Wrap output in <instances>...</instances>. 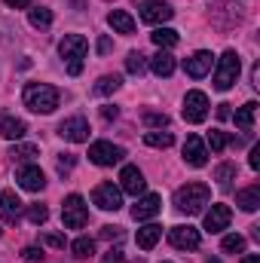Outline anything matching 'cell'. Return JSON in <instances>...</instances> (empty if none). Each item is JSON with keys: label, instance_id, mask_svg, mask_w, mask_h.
I'll return each mask as SVG.
<instances>
[{"label": "cell", "instance_id": "25", "mask_svg": "<svg viewBox=\"0 0 260 263\" xmlns=\"http://www.w3.org/2000/svg\"><path fill=\"white\" fill-rule=\"evenodd\" d=\"M254 110H257L254 101H248V104H242V107L236 110V126L242 132H251V126H254Z\"/></svg>", "mask_w": 260, "mask_h": 263}, {"label": "cell", "instance_id": "44", "mask_svg": "<svg viewBox=\"0 0 260 263\" xmlns=\"http://www.w3.org/2000/svg\"><path fill=\"white\" fill-rule=\"evenodd\" d=\"M248 165H251L254 172L260 168V147H254V150H251V159H248Z\"/></svg>", "mask_w": 260, "mask_h": 263}, {"label": "cell", "instance_id": "16", "mask_svg": "<svg viewBox=\"0 0 260 263\" xmlns=\"http://www.w3.org/2000/svg\"><path fill=\"white\" fill-rule=\"evenodd\" d=\"M230 220H233L230 205H211V211L205 214V230L208 233H224L230 227Z\"/></svg>", "mask_w": 260, "mask_h": 263}, {"label": "cell", "instance_id": "15", "mask_svg": "<svg viewBox=\"0 0 260 263\" xmlns=\"http://www.w3.org/2000/svg\"><path fill=\"white\" fill-rule=\"evenodd\" d=\"M211 65H214V55H211V52H205V49H199V52H193V55L184 62V70H187V77L202 80V77L211 70Z\"/></svg>", "mask_w": 260, "mask_h": 263}, {"label": "cell", "instance_id": "8", "mask_svg": "<svg viewBox=\"0 0 260 263\" xmlns=\"http://www.w3.org/2000/svg\"><path fill=\"white\" fill-rule=\"evenodd\" d=\"M184 120L187 123H202L205 117H208V95L205 92H199V89H193V92H187L184 95Z\"/></svg>", "mask_w": 260, "mask_h": 263}, {"label": "cell", "instance_id": "22", "mask_svg": "<svg viewBox=\"0 0 260 263\" xmlns=\"http://www.w3.org/2000/svg\"><path fill=\"white\" fill-rule=\"evenodd\" d=\"M159 236H162V227H156V223H147V227H141V230H138L135 242H138V248L150 251V248H153V245L159 242Z\"/></svg>", "mask_w": 260, "mask_h": 263}, {"label": "cell", "instance_id": "36", "mask_svg": "<svg viewBox=\"0 0 260 263\" xmlns=\"http://www.w3.org/2000/svg\"><path fill=\"white\" fill-rule=\"evenodd\" d=\"M28 220L31 223H46L49 220V208L46 205H31L28 208Z\"/></svg>", "mask_w": 260, "mask_h": 263}, {"label": "cell", "instance_id": "7", "mask_svg": "<svg viewBox=\"0 0 260 263\" xmlns=\"http://www.w3.org/2000/svg\"><path fill=\"white\" fill-rule=\"evenodd\" d=\"M169 242H172L178 251H196L199 242H202V236H199V230L190 227V223H178V227L169 230Z\"/></svg>", "mask_w": 260, "mask_h": 263}, {"label": "cell", "instance_id": "11", "mask_svg": "<svg viewBox=\"0 0 260 263\" xmlns=\"http://www.w3.org/2000/svg\"><path fill=\"white\" fill-rule=\"evenodd\" d=\"M59 135L70 141V144H83V141H89V123H86V117H67L59 123Z\"/></svg>", "mask_w": 260, "mask_h": 263}, {"label": "cell", "instance_id": "12", "mask_svg": "<svg viewBox=\"0 0 260 263\" xmlns=\"http://www.w3.org/2000/svg\"><path fill=\"white\" fill-rule=\"evenodd\" d=\"M15 181H18V187L28 190V193H40V190L46 187V175H43L40 165H22L18 175H15Z\"/></svg>", "mask_w": 260, "mask_h": 263}, {"label": "cell", "instance_id": "10", "mask_svg": "<svg viewBox=\"0 0 260 263\" xmlns=\"http://www.w3.org/2000/svg\"><path fill=\"white\" fill-rule=\"evenodd\" d=\"M92 202L101 208V211H117L123 205V190L114 187V184H98L92 190Z\"/></svg>", "mask_w": 260, "mask_h": 263}, {"label": "cell", "instance_id": "9", "mask_svg": "<svg viewBox=\"0 0 260 263\" xmlns=\"http://www.w3.org/2000/svg\"><path fill=\"white\" fill-rule=\"evenodd\" d=\"M138 15H141L144 25H162V22H169L175 15V9L169 3H162V0H144Z\"/></svg>", "mask_w": 260, "mask_h": 263}, {"label": "cell", "instance_id": "18", "mask_svg": "<svg viewBox=\"0 0 260 263\" xmlns=\"http://www.w3.org/2000/svg\"><path fill=\"white\" fill-rule=\"evenodd\" d=\"M107 25H110L117 34H135V18H132L126 9H110V12H107Z\"/></svg>", "mask_w": 260, "mask_h": 263}, {"label": "cell", "instance_id": "47", "mask_svg": "<svg viewBox=\"0 0 260 263\" xmlns=\"http://www.w3.org/2000/svg\"><path fill=\"white\" fill-rule=\"evenodd\" d=\"M242 263H260V254H248V257H245Z\"/></svg>", "mask_w": 260, "mask_h": 263}, {"label": "cell", "instance_id": "27", "mask_svg": "<svg viewBox=\"0 0 260 263\" xmlns=\"http://www.w3.org/2000/svg\"><path fill=\"white\" fill-rule=\"evenodd\" d=\"M144 144H147V147H162V150H165V147L175 144V135H172V132H162V129L147 132V135H144Z\"/></svg>", "mask_w": 260, "mask_h": 263}, {"label": "cell", "instance_id": "14", "mask_svg": "<svg viewBox=\"0 0 260 263\" xmlns=\"http://www.w3.org/2000/svg\"><path fill=\"white\" fill-rule=\"evenodd\" d=\"M120 181H123V193H129V196H141L144 193V187H147V181H144V175H141V168L138 165H126L123 172H120Z\"/></svg>", "mask_w": 260, "mask_h": 263}, {"label": "cell", "instance_id": "3", "mask_svg": "<svg viewBox=\"0 0 260 263\" xmlns=\"http://www.w3.org/2000/svg\"><path fill=\"white\" fill-rule=\"evenodd\" d=\"M86 37L83 34H65V40L59 43V55L67 62V73L70 77H80L83 73V59H86Z\"/></svg>", "mask_w": 260, "mask_h": 263}, {"label": "cell", "instance_id": "20", "mask_svg": "<svg viewBox=\"0 0 260 263\" xmlns=\"http://www.w3.org/2000/svg\"><path fill=\"white\" fill-rule=\"evenodd\" d=\"M25 120H15V117H0V135L6 138V141H18V138H25Z\"/></svg>", "mask_w": 260, "mask_h": 263}, {"label": "cell", "instance_id": "30", "mask_svg": "<svg viewBox=\"0 0 260 263\" xmlns=\"http://www.w3.org/2000/svg\"><path fill=\"white\" fill-rule=\"evenodd\" d=\"M28 18H31V25H34V28H49V25H52V9L37 6V9H31V12H28Z\"/></svg>", "mask_w": 260, "mask_h": 263}, {"label": "cell", "instance_id": "37", "mask_svg": "<svg viewBox=\"0 0 260 263\" xmlns=\"http://www.w3.org/2000/svg\"><path fill=\"white\" fill-rule=\"evenodd\" d=\"M73 162H77V156H73V153H62L55 165H59V172H62V175H67V172L73 168Z\"/></svg>", "mask_w": 260, "mask_h": 263}, {"label": "cell", "instance_id": "45", "mask_svg": "<svg viewBox=\"0 0 260 263\" xmlns=\"http://www.w3.org/2000/svg\"><path fill=\"white\" fill-rule=\"evenodd\" d=\"M107 52H110V40L101 37V40H98V55H107Z\"/></svg>", "mask_w": 260, "mask_h": 263}, {"label": "cell", "instance_id": "46", "mask_svg": "<svg viewBox=\"0 0 260 263\" xmlns=\"http://www.w3.org/2000/svg\"><path fill=\"white\" fill-rule=\"evenodd\" d=\"M217 117L227 120V117H230V104H217Z\"/></svg>", "mask_w": 260, "mask_h": 263}, {"label": "cell", "instance_id": "4", "mask_svg": "<svg viewBox=\"0 0 260 263\" xmlns=\"http://www.w3.org/2000/svg\"><path fill=\"white\" fill-rule=\"evenodd\" d=\"M239 70H242V59L236 49H227L220 59H217V70H214V89L217 92H227L236 86L239 80Z\"/></svg>", "mask_w": 260, "mask_h": 263}, {"label": "cell", "instance_id": "33", "mask_svg": "<svg viewBox=\"0 0 260 263\" xmlns=\"http://www.w3.org/2000/svg\"><path fill=\"white\" fill-rule=\"evenodd\" d=\"M220 248H224L227 254H242V251H245V239H242L239 233H230V236H224Z\"/></svg>", "mask_w": 260, "mask_h": 263}, {"label": "cell", "instance_id": "5", "mask_svg": "<svg viewBox=\"0 0 260 263\" xmlns=\"http://www.w3.org/2000/svg\"><path fill=\"white\" fill-rule=\"evenodd\" d=\"M62 220H65L67 230H83L86 223H89V208H86V202L80 193H70L65 199V205H62Z\"/></svg>", "mask_w": 260, "mask_h": 263}, {"label": "cell", "instance_id": "35", "mask_svg": "<svg viewBox=\"0 0 260 263\" xmlns=\"http://www.w3.org/2000/svg\"><path fill=\"white\" fill-rule=\"evenodd\" d=\"M144 123L153 126V129H169V117L165 114H156V110H144Z\"/></svg>", "mask_w": 260, "mask_h": 263}, {"label": "cell", "instance_id": "13", "mask_svg": "<svg viewBox=\"0 0 260 263\" xmlns=\"http://www.w3.org/2000/svg\"><path fill=\"white\" fill-rule=\"evenodd\" d=\"M184 162L193 165V168H202V165L208 162V147H205V141H202L199 135H190V138L184 141Z\"/></svg>", "mask_w": 260, "mask_h": 263}, {"label": "cell", "instance_id": "41", "mask_svg": "<svg viewBox=\"0 0 260 263\" xmlns=\"http://www.w3.org/2000/svg\"><path fill=\"white\" fill-rule=\"evenodd\" d=\"M101 236H104V239H120L123 230H120V227H101Z\"/></svg>", "mask_w": 260, "mask_h": 263}, {"label": "cell", "instance_id": "48", "mask_svg": "<svg viewBox=\"0 0 260 263\" xmlns=\"http://www.w3.org/2000/svg\"><path fill=\"white\" fill-rule=\"evenodd\" d=\"M208 263H220V260H208Z\"/></svg>", "mask_w": 260, "mask_h": 263}, {"label": "cell", "instance_id": "38", "mask_svg": "<svg viewBox=\"0 0 260 263\" xmlns=\"http://www.w3.org/2000/svg\"><path fill=\"white\" fill-rule=\"evenodd\" d=\"M101 263H126V254H123L120 248H110V251L101 254Z\"/></svg>", "mask_w": 260, "mask_h": 263}, {"label": "cell", "instance_id": "31", "mask_svg": "<svg viewBox=\"0 0 260 263\" xmlns=\"http://www.w3.org/2000/svg\"><path fill=\"white\" fill-rule=\"evenodd\" d=\"M70 251H73V257H77V260H86V257L95 251V242H92L89 236H80V239L70 245Z\"/></svg>", "mask_w": 260, "mask_h": 263}, {"label": "cell", "instance_id": "29", "mask_svg": "<svg viewBox=\"0 0 260 263\" xmlns=\"http://www.w3.org/2000/svg\"><path fill=\"white\" fill-rule=\"evenodd\" d=\"M230 144H239V138H233V135H227V132H211V135H208V147H211V153H220V150L230 147Z\"/></svg>", "mask_w": 260, "mask_h": 263}, {"label": "cell", "instance_id": "32", "mask_svg": "<svg viewBox=\"0 0 260 263\" xmlns=\"http://www.w3.org/2000/svg\"><path fill=\"white\" fill-rule=\"evenodd\" d=\"M126 70L135 73V77H141V73L147 70V55H144V52H129V55H126Z\"/></svg>", "mask_w": 260, "mask_h": 263}, {"label": "cell", "instance_id": "17", "mask_svg": "<svg viewBox=\"0 0 260 263\" xmlns=\"http://www.w3.org/2000/svg\"><path fill=\"white\" fill-rule=\"evenodd\" d=\"M159 208H162V199L156 196V193H147V196H141L132 205V217L135 220H150V217L159 214Z\"/></svg>", "mask_w": 260, "mask_h": 263}, {"label": "cell", "instance_id": "34", "mask_svg": "<svg viewBox=\"0 0 260 263\" xmlns=\"http://www.w3.org/2000/svg\"><path fill=\"white\" fill-rule=\"evenodd\" d=\"M9 156H12V159H34V156H40V150H37L34 144H15V147L9 150Z\"/></svg>", "mask_w": 260, "mask_h": 263}, {"label": "cell", "instance_id": "26", "mask_svg": "<svg viewBox=\"0 0 260 263\" xmlns=\"http://www.w3.org/2000/svg\"><path fill=\"white\" fill-rule=\"evenodd\" d=\"M150 40H153L159 49H172V46L178 43V31H172V28H156V31L150 34Z\"/></svg>", "mask_w": 260, "mask_h": 263}, {"label": "cell", "instance_id": "24", "mask_svg": "<svg viewBox=\"0 0 260 263\" xmlns=\"http://www.w3.org/2000/svg\"><path fill=\"white\" fill-rule=\"evenodd\" d=\"M120 86H123V77H120V73H104V77L95 83V95H114Z\"/></svg>", "mask_w": 260, "mask_h": 263}, {"label": "cell", "instance_id": "6", "mask_svg": "<svg viewBox=\"0 0 260 263\" xmlns=\"http://www.w3.org/2000/svg\"><path fill=\"white\" fill-rule=\"evenodd\" d=\"M123 156H126V150H123L120 144H110V141H95V144L89 147V159H92L95 165H117Z\"/></svg>", "mask_w": 260, "mask_h": 263}, {"label": "cell", "instance_id": "49", "mask_svg": "<svg viewBox=\"0 0 260 263\" xmlns=\"http://www.w3.org/2000/svg\"><path fill=\"white\" fill-rule=\"evenodd\" d=\"M0 236H3V230H0Z\"/></svg>", "mask_w": 260, "mask_h": 263}, {"label": "cell", "instance_id": "23", "mask_svg": "<svg viewBox=\"0 0 260 263\" xmlns=\"http://www.w3.org/2000/svg\"><path fill=\"white\" fill-rule=\"evenodd\" d=\"M236 205L242 208V211H257L260 208V187H245V190H239L236 193Z\"/></svg>", "mask_w": 260, "mask_h": 263}, {"label": "cell", "instance_id": "1", "mask_svg": "<svg viewBox=\"0 0 260 263\" xmlns=\"http://www.w3.org/2000/svg\"><path fill=\"white\" fill-rule=\"evenodd\" d=\"M22 98H25V107L28 110H34V114H52L59 107V98L62 95L49 83H28L25 92H22Z\"/></svg>", "mask_w": 260, "mask_h": 263}, {"label": "cell", "instance_id": "39", "mask_svg": "<svg viewBox=\"0 0 260 263\" xmlns=\"http://www.w3.org/2000/svg\"><path fill=\"white\" fill-rule=\"evenodd\" d=\"M43 242H46L49 248H65V236H59V233H46Z\"/></svg>", "mask_w": 260, "mask_h": 263}, {"label": "cell", "instance_id": "43", "mask_svg": "<svg viewBox=\"0 0 260 263\" xmlns=\"http://www.w3.org/2000/svg\"><path fill=\"white\" fill-rule=\"evenodd\" d=\"M3 3H6L9 9H28V6H31L34 0H3Z\"/></svg>", "mask_w": 260, "mask_h": 263}, {"label": "cell", "instance_id": "40", "mask_svg": "<svg viewBox=\"0 0 260 263\" xmlns=\"http://www.w3.org/2000/svg\"><path fill=\"white\" fill-rule=\"evenodd\" d=\"M22 257H25V260H31V263H40V260H43V251H40V248H25V251H22Z\"/></svg>", "mask_w": 260, "mask_h": 263}, {"label": "cell", "instance_id": "19", "mask_svg": "<svg viewBox=\"0 0 260 263\" xmlns=\"http://www.w3.org/2000/svg\"><path fill=\"white\" fill-rule=\"evenodd\" d=\"M150 70H153L156 77H172V73H175V59H172V52H169V49H159V52L150 59Z\"/></svg>", "mask_w": 260, "mask_h": 263}, {"label": "cell", "instance_id": "2", "mask_svg": "<svg viewBox=\"0 0 260 263\" xmlns=\"http://www.w3.org/2000/svg\"><path fill=\"white\" fill-rule=\"evenodd\" d=\"M208 199H211V190L205 187V184H184L178 193H175V208L178 211H184V214H199L205 205H208Z\"/></svg>", "mask_w": 260, "mask_h": 263}, {"label": "cell", "instance_id": "42", "mask_svg": "<svg viewBox=\"0 0 260 263\" xmlns=\"http://www.w3.org/2000/svg\"><path fill=\"white\" fill-rule=\"evenodd\" d=\"M101 117H104V120H117V117H120V110H117L114 104H104V107H101Z\"/></svg>", "mask_w": 260, "mask_h": 263}, {"label": "cell", "instance_id": "21", "mask_svg": "<svg viewBox=\"0 0 260 263\" xmlns=\"http://www.w3.org/2000/svg\"><path fill=\"white\" fill-rule=\"evenodd\" d=\"M18 211H22L18 196H15L12 190H3V193H0V217H3V220H15Z\"/></svg>", "mask_w": 260, "mask_h": 263}, {"label": "cell", "instance_id": "28", "mask_svg": "<svg viewBox=\"0 0 260 263\" xmlns=\"http://www.w3.org/2000/svg\"><path fill=\"white\" fill-rule=\"evenodd\" d=\"M214 181H217L224 190H230V184L236 181V165H233V162H220V165L214 168Z\"/></svg>", "mask_w": 260, "mask_h": 263}]
</instances>
